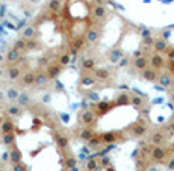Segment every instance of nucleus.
<instances>
[{
	"label": "nucleus",
	"mask_w": 174,
	"mask_h": 171,
	"mask_svg": "<svg viewBox=\"0 0 174 171\" xmlns=\"http://www.w3.org/2000/svg\"><path fill=\"white\" fill-rule=\"evenodd\" d=\"M145 3H151V2H157L160 5H165V6H173L174 5V0H144Z\"/></svg>",
	"instance_id": "f257e3e1"
}]
</instances>
